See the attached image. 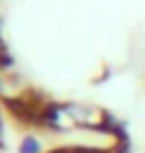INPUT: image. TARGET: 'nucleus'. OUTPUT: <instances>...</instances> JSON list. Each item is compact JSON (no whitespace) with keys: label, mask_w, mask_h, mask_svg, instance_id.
Instances as JSON below:
<instances>
[{"label":"nucleus","mask_w":145,"mask_h":153,"mask_svg":"<svg viewBox=\"0 0 145 153\" xmlns=\"http://www.w3.org/2000/svg\"><path fill=\"white\" fill-rule=\"evenodd\" d=\"M18 153H47L44 151V137H41V132H26V135H21V140H18Z\"/></svg>","instance_id":"1"},{"label":"nucleus","mask_w":145,"mask_h":153,"mask_svg":"<svg viewBox=\"0 0 145 153\" xmlns=\"http://www.w3.org/2000/svg\"><path fill=\"white\" fill-rule=\"evenodd\" d=\"M0 153H8V151H5V145H3V140H0Z\"/></svg>","instance_id":"2"},{"label":"nucleus","mask_w":145,"mask_h":153,"mask_svg":"<svg viewBox=\"0 0 145 153\" xmlns=\"http://www.w3.org/2000/svg\"><path fill=\"white\" fill-rule=\"evenodd\" d=\"M0 122H3V101H0Z\"/></svg>","instance_id":"3"}]
</instances>
